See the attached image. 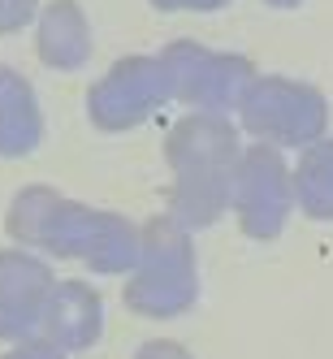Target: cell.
<instances>
[{
    "mask_svg": "<svg viewBox=\"0 0 333 359\" xmlns=\"http://www.w3.org/2000/svg\"><path fill=\"white\" fill-rule=\"evenodd\" d=\"M264 95H269L264 104H251V126H255V130H269L273 139H286V143H303V139L320 135L325 104H320L316 91L269 83Z\"/></svg>",
    "mask_w": 333,
    "mask_h": 359,
    "instance_id": "1",
    "label": "cell"
},
{
    "mask_svg": "<svg viewBox=\"0 0 333 359\" xmlns=\"http://www.w3.org/2000/svg\"><path fill=\"white\" fill-rule=\"evenodd\" d=\"M281 208H286V191H281V165L277 156H251V173H247V203H243V217L255 234H273Z\"/></svg>",
    "mask_w": 333,
    "mask_h": 359,
    "instance_id": "2",
    "label": "cell"
},
{
    "mask_svg": "<svg viewBox=\"0 0 333 359\" xmlns=\"http://www.w3.org/2000/svg\"><path fill=\"white\" fill-rule=\"evenodd\" d=\"M299 195H303V208L312 217H333V143L316 147L312 156L303 161Z\"/></svg>",
    "mask_w": 333,
    "mask_h": 359,
    "instance_id": "3",
    "label": "cell"
},
{
    "mask_svg": "<svg viewBox=\"0 0 333 359\" xmlns=\"http://www.w3.org/2000/svg\"><path fill=\"white\" fill-rule=\"evenodd\" d=\"M277 5H294V0H277Z\"/></svg>",
    "mask_w": 333,
    "mask_h": 359,
    "instance_id": "4",
    "label": "cell"
}]
</instances>
